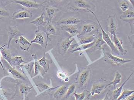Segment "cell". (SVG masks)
<instances>
[{
  "label": "cell",
  "instance_id": "1",
  "mask_svg": "<svg viewBox=\"0 0 134 100\" xmlns=\"http://www.w3.org/2000/svg\"><path fill=\"white\" fill-rule=\"evenodd\" d=\"M88 11L89 12H91V13L93 15L95 16L96 18V19L97 20V22H98V24L100 26V28L102 32V38L103 39V40H104V42L107 44V45L109 46L110 48V49L111 50V54H116L117 55H120V54L116 49V48L115 47V45H114L112 40L110 38L108 35V34L106 33L105 31L104 30L103 28H102V26L101 25L100 23L99 22V20L97 19V17L96 16V15L91 10L89 9L88 10Z\"/></svg>",
  "mask_w": 134,
  "mask_h": 100
},
{
  "label": "cell",
  "instance_id": "2",
  "mask_svg": "<svg viewBox=\"0 0 134 100\" xmlns=\"http://www.w3.org/2000/svg\"><path fill=\"white\" fill-rule=\"evenodd\" d=\"M105 55V61L107 63L114 64L119 67L122 66L125 63L131 62L132 60H125L120 58L116 56L113 55L111 53L109 52H104Z\"/></svg>",
  "mask_w": 134,
  "mask_h": 100
},
{
  "label": "cell",
  "instance_id": "3",
  "mask_svg": "<svg viewBox=\"0 0 134 100\" xmlns=\"http://www.w3.org/2000/svg\"><path fill=\"white\" fill-rule=\"evenodd\" d=\"M35 37L34 39L31 40L30 43H36L41 45L44 48H46L48 45L47 35L40 28H38L35 32Z\"/></svg>",
  "mask_w": 134,
  "mask_h": 100
},
{
  "label": "cell",
  "instance_id": "4",
  "mask_svg": "<svg viewBox=\"0 0 134 100\" xmlns=\"http://www.w3.org/2000/svg\"><path fill=\"white\" fill-rule=\"evenodd\" d=\"M12 3L19 4L26 9H39L43 6L45 2L42 3H38L36 1H12Z\"/></svg>",
  "mask_w": 134,
  "mask_h": 100
},
{
  "label": "cell",
  "instance_id": "5",
  "mask_svg": "<svg viewBox=\"0 0 134 100\" xmlns=\"http://www.w3.org/2000/svg\"><path fill=\"white\" fill-rule=\"evenodd\" d=\"M71 38L70 36L60 43L58 49V52L60 55H63L65 54L70 48L73 41L74 40V38L70 39Z\"/></svg>",
  "mask_w": 134,
  "mask_h": 100
},
{
  "label": "cell",
  "instance_id": "6",
  "mask_svg": "<svg viewBox=\"0 0 134 100\" xmlns=\"http://www.w3.org/2000/svg\"><path fill=\"white\" fill-rule=\"evenodd\" d=\"M32 14L31 11L26 9H21L13 14L12 18L14 20L31 18Z\"/></svg>",
  "mask_w": 134,
  "mask_h": 100
},
{
  "label": "cell",
  "instance_id": "7",
  "mask_svg": "<svg viewBox=\"0 0 134 100\" xmlns=\"http://www.w3.org/2000/svg\"><path fill=\"white\" fill-rule=\"evenodd\" d=\"M8 44L7 49L9 48L11 42L13 39L23 35L16 28L10 27L8 31Z\"/></svg>",
  "mask_w": 134,
  "mask_h": 100
},
{
  "label": "cell",
  "instance_id": "8",
  "mask_svg": "<svg viewBox=\"0 0 134 100\" xmlns=\"http://www.w3.org/2000/svg\"><path fill=\"white\" fill-rule=\"evenodd\" d=\"M113 36L112 42L116 49L119 51L120 54L122 55H126L127 51L123 47L121 40L117 37L116 34H114Z\"/></svg>",
  "mask_w": 134,
  "mask_h": 100
},
{
  "label": "cell",
  "instance_id": "9",
  "mask_svg": "<svg viewBox=\"0 0 134 100\" xmlns=\"http://www.w3.org/2000/svg\"><path fill=\"white\" fill-rule=\"evenodd\" d=\"M3 60L4 61V63L5 64V65L6 68L7 69V71L14 78L16 79H21L23 80L25 79V78L18 71L15 70V68L11 66L5 60H4V59H3Z\"/></svg>",
  "mask_w": 134,
  "mask_h": 100
},
{
  "label": "cell",
  "instance_id": "10",
  "mask_svg": "<svg viewBox=\"0 0 134 100\" xmlns=\"http://www.w3.org/2000/svg\"><path fill=\"white\" fill-rule=\"evenodd\" d=\"M97 37L98 36L96 34H95L89 36H85V37L81 38L80 41L77 43L75 44L72 45V48L73 49L75 48L79 45H82V44H87L92 43L97 39Z\"/></svg>",
  "mask_w": 134,
  "mask_h": 100
},
{
  "label": "cell",
  "instance_id": "11",
  "mask_svg": "<svg viewBox=\"0 0 134 100\" xmlns=\"http://www.w3.org/2000/svg\"><path fill=\"white\" fill-rule=\"evenodd\" d=\"M16 44H19L20 48L24 51H28L30 49L31 44L24 36H20L19 39L15 40Z\"/></svg>",
  "mask_w": 134,
  "mask_h": 100
},
{
  "label": "cell",
  "instance_id": "12",
  "mask_svg": "<svg viewBox=\"0 0 134 100\" xmlns=\"http://www.w3.org/2000/svg\"><path fill=\"white\" fill-rule=\"evenodd\" d=\"M31 55L34 60V77H36L38 75L43 76L46 73L43 68L39 64L36 54H32Z\"/></svg>",
  "mask_w": 134,
  "mask_h": 100
},
{
  "label": "cell",
  "instance_id": "13",
  "mask_svg": "<svg viewBox=\"0 0 134 100\" xmlns=\"http://www.w3.org/2000/svg\"><path fill=\"white\" fill-rule=\"evenodd\" d=\"M105 44V43L102 39V34H100L96 39V42L93 46L90 48L89 50H89V52L90 53L93 52L97 50H101L102 46Z\"/></svg>",
  "mask_w": 134,
  "mask_h": 100
},
{
  "label": "cell",
  "instance_id": "14",
  "mask_svg": "<svg viewBox=\"0 0 134 100\" xmlns=\"http://www.w3.org/2000/svg\"><path fill=\"white\" fill-rule=\"evenodd\" d=\"M90 70L89 69L83 70L81 73L79 78V85L80 87H82L87 82L90 76Z\"/></svg>",
  "mask_w": 134,
  "mask_h": 100
},
{
  "label": "cell",
  "instance_id": "15",
  "mask_svg": "<svg viewBox=\"0 0 134 100\" xmlns=\"http://www.w3.org/2000/svg\"><path fill=\"white\" fill-rule=\"evenodd\" d=\"M81 22V20L76 18H70L63 19L57 22V25H75Z\"/></svg>",
  "mask_w": 134,
  "mask_h": 100
},
{
  "label": "cell",
  "instance_id": "16",
  "mask_svg": "<svg viewBox=\"0 0 134 100\" xmlns=\"http://www.w3.org/2000/svg\"><path fill=\"white\" fill-rule=\"evenodd\" d=\"M108 28L109 33L113 36L116 34L117 26L115 18L113 16H109L108 18Z\"/></svg>",
  "mask_w": 134,
  "mask_h": 100
},
{
  "label": "cell",
  "instance_id": "17",
  "mask_svg": "<svg viewBox=\"0 0 134 100\" xmlns=\"http://www.w3.org/2000/svg\"><path fill=\"white\" fill-rule=\"evenodd\" d=\"M106 86L105 85L98 84L93 85L92 87L91 90L89 95L88 96L87 98H89L91 96H93L95 95H100L102 91L106 89Z\"/></svg>",
  "mask_w": 134,
  "mask_h": 100
},
{
  "label": "cell",
  "instance_id": "18",
  "mask_svg": "<svg viewBox=\"0 0 134 100\" xmlns=\"http://www.w3.org/2000/svg\"><path fill=\"white\" fill-rule=\"evenodd\" d=\"M38 62L40 65L43 68L45 73H47L49 70V65L52 63V60L47 59L45 57V53H44L43 57L41 59L38 60Z\"/></svg>",
  "mask_w": 134,
  "mask_h": 100
},
{
  "label": "cell",
  "instance_id": "19",
  "mask_svg": "<svg viewBox=\"0 0 134 100\" xmlns=\"http://www.w3.org/2000/svg\"><path fill=\"white\" fill-rule=\"evenodd\" d=\"M58 9L52 8H46L45 11L46 13V19L47 24H50L52 22L53 18L56 15L57 12L58 11Z\"/></svg>",
  "mask_w": 134,
  "mask_h": 100
},
{
  "label": "cell",
  "instance_id": "20",
  "mask_svg": "<svg viewBox=\"0 0 134 100\" xmlns=\"http://www.w3.org/2000/svg\"><path fill=\"white\" fill-rule=\"evenodd\" d=\"M44 12H43L39 17H38L34 20L30 21V23L36 25L38 27V28L40 29V27L45 26L47 25V21H45L44 20Z\"/></svg>",
  "mask_w": 134,
  "mask_h": 100
},
{
  "label": "cell",
  "instance_id": "21",
  "mask_svg": "<svg viewBox=\"0 0 134 100\" xmlns=\"http://www.w3.org/2000/svg\"><path fill=\"white\" fill-rule=\"evenodd\" d=\"M133 73H132L130 75V76L128 77V78L126 79V80L125 81V82L122 84V85L119 87V88L115 89V90L113 91V98L114 100H117L118 97H119V96L120 95L121 92H122V90H123V87L124 85H125L126 83L131 78V77L133 76Z\"/></svg>",
  "mask_w": 134,
  "mask_h": 100
},
{
  "label": "cell",
  "instance_id": "22",
  "mask_svg": "<svg viewBox=\"0 0 134 100\" xmlns=\"http://www.w3.org/2000/svg\"><path fill=\"white\" fill-rule=\"evenodd\" d=\"M43 31L47 35L48 43L51 42L52 40L49 36L54 34L56 33V30L53 26L51 24H47V25L45 26V28Z\"/></svg>",
  "mask_w": 134,
  "mask_h": 100
},
{
  "label": "cell",
  "instance_id": "23",
  "mask_svg": "<svg viewBox=\"0 0 134 100\" xmlns=\"http://www.w3.org/2000/svg\"><path fill=\"white\" fill-rule=\"evenodd\" d=\"M24 63H26L22 57L16 56L14 58H12L9 63L10 65L12 67L15 68L16 67H20L21 64Z\"/></svg>",
  "mask_w": 134,
  "mask_h": 100
},
{
  "label": "cell",
  "instance_id": "24",
  "mask_svg": "<svg viewBox=\"0 0 134 100\" xmlns=\"http://www.w3.org/2000/svg\"><path fill=\"white\" fill-rule=\"evenodd\" d=\"M62 29L63 31L68 32L72 36L76 35L79 33L77 27L75 25L63 26L62 27Z\"/></svg>",
  "mask_w": 134,
  "mask_h": 100
},
{
  "label": "cell",
  "instance_id": "25",
  "mask_svg": "<svg viewBox=\"0 0 134 100\" xmlns=\"http://www.w3.org/2000/svg\"><path fill=\"white\" fill-rule=\"evenodd\" d=\"M68 87L66 86L62 85L57 90L54 95V97L56 99L59 100L61 99L62 97L66 95L67 92Z\"/></svg>",
  "mask_w": 134,
  "mask_h": 100
},
{
  "label": "cell",
  "instance_id": "26",
  "mask_svg": "<svg viewBox=\"0 0 134 100\" xmlns=\"http://www.w3.org/2000/svg\"><path fill=\"white\" fill-rule=\"evenodd\" d=\"M96 30V26L92 24H86L83 26L82 27V31L81 35L90 34L93 33Z\"/></svg>",
  "mask_w": 134,
  "mask_h": 100
},
{
  "label": "cell",
  "instance_id": "27",
  "mask_svg": "<svg viewBox=\"0 0 134 100\" xmlns=\"http://www.w3.org/2000/svg\"><path fill=\"white\" fill-rule=\"evenodd\" d=\"M121 77H122L121 75L119 72V71L116 72L115 73V75L114 80L110 82V83L108 85H106V88L108 87L109 86H110V85H113L115 89H116V85L120 83L121 81Z\"/></svg>",
  "mask_w": 134,
  "mask_h": 100
},
{
  "label": "cell",
  "instance_id": "28",
  "mask_svg": "<svg viewBox=\"0 0 134 100\" xmlns=\"http://www.w3.org/2000/svg\"><path fill=\"white\" fill-rule=\"evenodd\" d=\"M96 40H94L92 43H90L79 45L76 48H74V49L71 50V52H72V53H73L75 52H77V51H82L83 50H86L87 49H88L91 48L94 45Z\"/></svg>",
  "mask_w": 134,
  "mask_h": 100
},
{
  "label": "cell",
  "instance_id": "29",
  "mask_svg": "<svg viewBox=\"0 0 134 100\" xmlns=\"http://www.w3.org/2000/svg\"><path fill=\"white\" fill-rule=\"evenodd\" d=\"M35 85L38 89L39 91L41 92H43L45 91H48V90H53L59 87V86H58L56 87H50L47 84L44 83H36Z\"/></svg>",
  "mask_w": 134,
  "mask_h": 100
},
{
  "label": "cell",
  "instance_id": "30",
  "mask_svg": "<svg viewBox=\"0 0 134 100\" xmlns=\"http://www.w3.org/2000/svg\"><path fill=\"white\" fill-rule=\"evenodd\" d=\"M134 11L131 10H128L124 12L120 16L121 19L124 21L131 20L134 19Z\"/></svg>",
  "mask_w": 134,
  "mask_h": 100
},
{
  "label": "cell",
  "instance_id": "31",
  "mask_svg": "<svg viewBox=\"0 0 134 100\" xmlns=\"http://www.w3.org/2000/svg\"><path fill=\"white\" fill-rule=\"evenodd\" d=\"M1 54L2 57L8 63H9L12 58V56L10 52L7 49L4 48L2 49L1 50Z\"/></svg>",
  "mask_w": 134,
  "mask_h": 100
},
{
  "label": "cell",
  "instance_id": "32",
  "mask_svg": "<svg viewBox=\"0 0 134 100\" xmlns=\"http://www.w3.org/2000/svg\"><path fill=\"white\" fill-rule=\"evenodd\" d=\"M134 90H124L120 95L119 96L117 100H121L126 99L130 96L133 94Z\"/></svg>",
  "mask_w": 134,
  "mask_h": 100
},
{
  "label": "cell",
  "instance_id": "33",
  "mask_svg": "<svg viewBox=\"0 0 134 100\" xmlns=\"http://www.w3.org/2000/svg\"><path fill=\"white\" fill-rule=\"evenodd\" d=\"M32 87H30L25 85H21L20 87V92L21 94L24 95L26 97V96L31 91Z\"/></svg>",
  "mask_w": 134,
  "mask_h": 100
},
{
  "label": "cell",
  "instance_id": "34",
  "mask_svg": "<svg viewBox=\"0 0 134 100\" xmlns=\"http://www.w3.org/2000/svg\"><path fill=\"white\" fill-rule=\"evenodd\" d=\"M57 77L60 78L66 82L68 81L69 80V78L68 76L66 73L62 71H58L57 73Z\"/></svg>",
  "mask_w": 134,
  "mask_h": 100
},
{
  "label": "cell",
  "instance_id": "35",
  "mask_svg": "<svg viewBox=\"0 0 134 100\" xmlns=\"http://www.w3.org/2000/svg\"><path fill=\"white\" fill-rule=\"evenodd\" d=\"M129 7L130 6L128 1H122L120 3V8L123 12L129 10Z\"/></svg>",
  "mask_w": 134,
  "mask_h": 100
},
{
  "label": "cell",
  "instance_id": "36",
  "mask_svg": "<svg viewBox=\"0 0 134 100\" xmlns=\"http://www.w3.org/2000/svg\"><path fill=\"white\" fill-rule=\"evenodd\" d=\"M76 4L79 8H83L86 10L89 9L88 8L90 7L88 6V5L86 2L84 1L80 0V1H76Z\"/></svg>",
  "mask_w": 134,
  "mask_h": 100
},
{
  "label": "cell",
  "instance_id": "37",
  "mask_svg": "<svg viewBox=\"0 0 134 100\" xmlns=\"http://www.w3.org/2000/svg\"><path fill=\"white\" fill-rule=\"evenodd\" d=\"M76 89V85L74 84L70 85L67 89V92L66 94V98L69 97L71 95H73L75 92Z\"/></svg>",
  "mask_w": 134,
  "mask_h": 100
},
{
  "label": "cell",
  "instance_id": "38",
  "mask_svg": "<svg viewBox=\"0 0 134 100\" xmlns=\"http://www.w3.org/2000/svg\"><path fill=\"white\" fill-rule=\"evenodd\" d=\"M86 92L84 91L83 92H82L80 94H77V93L74 92L73 94V95L75 97V100H83L86 98Z\"/></svg>",
  "mask_w": 134,
  "mask_h": 100
},
{
  "label": "cell",
  "instance_id": "39",
  "mask_svg": "<svg viewBox=\"0 0 134 100\" xmlns=\"http://www.w3.org/2000/svg\"><path fill=\"white\" fill-rule=\"evenodd\" d=\"M34 64V62L31 61L30 63H26V64H24V65H21L20 67H24L25 69L28 71V72L29 73H31V70H32V68L33 67Z\"/></svg>",
  "mask_w": 134,
  "mask_h": 100
},
{
  "label": "cell",
  "instance_id": "40",
  "mask_svg": "<svg viewBox=\"0 0 134 100\" xmlns=\"http://www.w3.org/2000/svg\"><path fill=\"white\" fill-rule=\"evenodd\" d=\"M9 11L4 9L0 8V17H9Z\"/></svg>",
  "mask_w": 134,
  "mask_h": 100
},
{
  "label": "cell",
  "instance_id": "41",
  "mask_svg": "<svg viewBox=\"0 0 134 100\" xmlns=\"http://www.w3.org/2000/svg\"><path fill=\"white\" fill-rule=\"evenodd\" d=\"M7 45V44H4V45H2V46H0V65H1V67L2 68L3 70H4V65H3V63H2V55L1 54V50L3 48H4L5 46Z\"/></svg>",
  "mask_w": 134,
  "mask_h": 100
},
{
  "label": "cell",
  "instance_id": "42",
  "mask_svg": "<svg viewBox=\"0 0 134 100\" xmlns=\"http://www.w3.org/2000/svg\"><path fill=\"white\" fill-rule=\"evenodd\" d=\"M125 100H134V94H132L130 96L126 98Z\"/></svg>",
  "mask_w": 134,
  "mask_h": 100
},
{
  "label": "cell",
  "instance_id": "43",
  "mask_svg": "<svg viewBox=\"0 0 134 100\" xmlns=\"http://www.w3.org/2000/svg\"><path fill=\"white\" fill-rule=\"evenodd\" d=\"M102 100H110L109 99V97H108V94H107L105 96V97H104V98Z\"/></svg>",
  "mask_w": 134,
  "mask_h": 100
}]
</instances>
